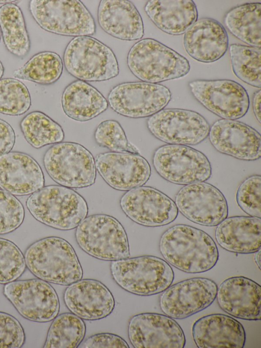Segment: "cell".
I'll list each match as a JSON object with an SVG mask.
<instances>
[{"instance_id":"6da1fadb","label":"cell","mask_w":261,"mask_h":348,"mask_svg":"<svg viewBox=\"0 0 261 348\" xmlns=\"http://www.w3.org/2000/svg\"><path fill=\"white\" fill-rule=\"evenodd\" d=\"M159 249L168 263L190 274L211 269L219 259L217 246L212 237L203 230L185 224L167 229L161 237Z\"/></svg>"},{"instance_id":"7a4b0ae2","label":"cell","mask_w":261,"mask_h":348,"mask_svg":"<svg viewBox=\"0 0 261 348\" xmlns=\"http://www.w3.org/2000/svg\"><path fill=\"white\" fill-rule=\"evenodd\" d=\"M24 260L30 271L46 282L69 285L83 277L74 250L60 237H46L33 243L26 250Z\"/></svg>"},{"instance_id":"3957f363","label":"cell","mask_w":261,"mask_h":348,"mask_svg":"<svg viewBox=\"0 0 261 348\" xmlns=\"http://www.w3.org/2000/svg\"><path fill=\"white\" fill-rule=\"evenodd\" d=\"M26 206L38 221L61 230L77 227L88 211L87 203L80 194L59 185L47 186L33 193Z\"/></svg>"},{"instance_id":"277c9868","label":"cell","mask_w":261,"mask_h":348,"mask_svg":"<svg viewBox=\"0 0 261 348\" xmlns=\"http://www.w3.org/2000/svg\"><path fill=\"white\" fill-rule=\"evenodd\" d=\"M127 64L138 79L154 84L183 77L190 70L185 57L152 38L134 44L128 53Z\"/></svg>"},{"instance_id":"5b68a950","label":"cell","mask_w":261,"mask_h":348,"mask_svg":"<svg viewBox=\"0 0 261 348\" xmlns=\"http://www.w3.org/2000/svg\"><path fill=\"white\" fill-rule=\"evenodd\" d=\"M111 272L115 282L131 293L149 296L163 292L172 284L173 270L163 259L145 255L112 261Z\"/></svg>"},{"instance_id":"8992f818","label":"cell","mask_w":261,"mask_h":348,"mask_svg":"<svg viewBox=\"0 0 261 348\" xmlns=\"http://www.w3.org/2000/svg\"><path fill=\"white\" fill-rule=\"evenodd\" d=\"M67 71L83 81H103L117 77L119 72L113 51L98 40L87 36L73 38L63 54Z\"/></svg>"},{"instance_id":"52a82bcc","label":"cell","mask_w":261,"mask_h":348,"mask_svg":"<svg viewBox=\"0 0 261 348\" xmlns=\"http://www.w3.org/2000/svg\"><path fill=\"white\" fill-rule=\"evenodd\" d=\"M75 236L81 248L98 259L112 261L130 256L125 231L110 215L100 214L86 217L77 227Z\"/></svg>"},{"instance_id":"ba28073f","label":"cell","mask_w":261,"mask_h":348,"mask_svg":"<svg viewBox=\"0 0 261 348\" xmlns=\"http://www.w3.org/2000/svg\"><path fill=\"white\" fill-rule=\"evenodd\" d=\"M44 167L57 183L69 188H81L94 184L96 166L92 154L82 145L73 142L55 144L43 157Z\"/></svg>"},{"instance_id":"9c48e42d","label":"cell","mask_w":261,"mask_h":348,"mask_svg":"<svg viewBox=\"0 0 261 348\" xmlns=\"http://www.w3.org/2000/svg\"><path fill=\"white\" fill-rule=\"evenodd\" d=\"M29 10L43 30L68 36L92 35L96 32L94 19L78 0H32Z\"/></svg>"},{"instance_id":"30bf717a","label":"cell","mask_w":261,"mask_h":348,"mask_svg":"<svg viewBox=\"0 0 261 348\" xmlns=\"http://www.w3.org/2000/svg\"><path fill=\"white\" fill-rule=\"evenodd\" d=\"M152 163L162 178L177 185L205 182L212 172L210 162L203 153L184 145L161 146L154 152Z\"/></svg>"},{"instance_id":"8fae6325","label":"cell","mask_w":261,"mask_h":348,"mask_svg":"<svg viewBox=\"0 0 261 348\" xmlns=\"http://www.w3.org/2000/svg\"><path fill=\"white\" fill-rule=\"evenodd\" d=\"M147 127L156 138L169 144L194 145L208 136L210 126L197 112L183 109H163L150 116Z\"/></svg>"},{"instance_id":"7c38bea8","label":"cell","mask_w":261,"mask_h":348,"mask_svg":"<svg viewBox=\"0 0 261 348\" xmlns=\"http://www.w3.org/2000/svg\"><path fill=\"white\" fill-rule=\"evenodd\" d=\"M171 93L165 86L144 82H125L114 87L108 96L110 107L122 116L150 117L170 102Z\"/></svg>"},{"instance_id":"4fadbf2b","label":"cell","mask_w":261,"mask_h":348,"mask_svg":"<svg viewBox=\"0 0 261 348\" xmlns=\"http://www.w3.org/2000/svg\"><path fill=\"white\" fill-rule=\"evenodd\" d=\"M190 91L204 107L224 119L244 116L250 105L245 88L231 80H196L189 83Z\"/></svg>"},{"instance_id":"5bb4252c","label":"cell","mask_w":261,"mask_h":348,"mask_svg":"<svg viewBox=\"0 0 261 348\" xmlns=\"http://www.w3.org/2000/svg\"><path fill=\"white\" fill-rule=\"evenodd\" d=\"M4 294L19 313L31 321L48 322L53 320L59 312L56 291L48 283L40 279L7 283Z\"/></svg>"},{"instance_id":"9a60e30c","label":"cell","mask_w":261,"mask_h":348,"mask_svg":"<svg viewBox=\"0 0 261 348\" xmlns=\"http://www.w3.org/2000/svg\"><path fill=\"white\" fill-rule=\"evenodd\" d=\"M175 203L185 217L202 226H218L228 214L223 194L216 187L204 182L182 187L175 196Z\"/></svg>"},{"instance_id":"2e32d148","label":"cell","mask_w":261,"mask_h":348,"mask_svg":"<svg viewBox=\"0 0 261 348\" xmlns=\"http://www.w3.org/2000/svg\"><path fill=\"white\" fill-rule=\"evenodd\" d=\"M218 286L203 277L186 279L170 285L160 297L162 311L177 319L189 317L209 307L216 299Z\"/></svg>"},{"instance_id":"e0dca14e","label":"cell","mask_w":261,"mask_h":348,"mask_svg":"<svg viewBox=\"0 0 261 348\" xmlns=\"http://www.w3.org/2000/svg\"><path fill=\"white\" fill-rule=\"evenodd\" d=\"M120 205L129 218L146 227L167 225L174 221L178 214L176 204L170 197L148 186L128 190L121 197Z\"/></svg>"},{"instance_id":"ac0fdd59","label":"cell","mask_w":261,"mask_h":348,"mask_svg":"<svg viewBox=\"0 0 261 348\" xmlns=\"http://www.w3.org/2000/svg\"><path fill=\"white\" fill-rule=\"evenodd\" d=\"M128 336L135 348H183L186 341L178 322L157 313L133 316L128 322Z\"/></svg>"},{"instance_id":"d6986e66","label":"cell","mask_w":261,"mask_h":348,"mask_svg":"<svg viewBox=\"0 0 261 348\" xmlns=\"http://www.w3.org/2000/svg\"><path fill=\"white\" fill-rule=\"evenodd\" d=\"M96 169L112 188L128 191L142 186L149 180L151 168L148 161L139 154L107 152L98 155Z\"/></svg>"},{"instance_id":"ffe728a7","label":"cell","mask_w":261,"mask_h":348,"mask_svg":"<svg viewBox=\"0 0 261 348\" xmlns=\"http://www.w3.org/2000/svg\"><path fill=\"white\" fill-rule=\"evenodd\" d=\"M208 138L220 153L244 161L261 157V136L251 127L236 120L221 119L210 127Z\"/></svg>"},{"instance_id":"44dd1931","label":"cell","mask_w":261,"mask_h":348,"mask_svg":"<svg viewBox=\"0 0 261 348\" xmlns=\"http://www.w3.org/2000/svg\"><path fill=\"white\" fill-rule=\"evenodd\" d=\"M63 297L71 312L85 320L103 318L112 312L115 307V300L110 290L101 282L94 279H81L69 285Z\"/></svg>"},{"instance_id":"7402d4cb","label":"cell","mask_w":261,"mask_h":348,"mask_svg":"<svg viewBox=\"0 0 261 348\" xmlns=\"http://www.w3.org/2000/svg\"><path fill=\"white\" fill-rule=\"evenodd\" d=\"M216 297L219 307L236 318L259 320L261 286L243 276H235L223 281L218 288Z\"/></svg>"},{"instance_id":"603a6c76","label":"cell","mask_w":261,"mask_h":348,"mask_svg":"<svg viewBox=\"0 0 261 348\" xmlns=\"http://www.w3.org/2000/svg\"><path fill=\"white\" fill-rule=\"evenodd\" d=\"M44 178L37 161L21 152L0 157V188L15 195L32 194L43 187Z\"/></svg>"},{"instance_id":"cb8c5ba5","label":"cell","mask_w":261,"mask_h":348,"mask_svg":"<svg viewBox=\"0 0 261 348\" xmlns=\"http://www.w3.org/2000/svg\"><path fill=\"white\" fill-rule=\"evenodd\" d=\"M228 42L223 26L208 17L197 19L184 36V46L187 54L203 63L213 62L222 57L228 49Z\"/></svg>"},{"instance_id":"d4e9b609","label":"cell","mask_w":261,"mask_h":348,"mask_svg":"<svg viewBox=\"0 0 261 348\" xmlns=\"http://www.w3.org/2000/svg\"><path fill=\"white\" fill-rule=\"evenodd\" d=\"M192 336L198 348H243L246 333L242 324L223 314H212L197 320Z\"/></svg>"},{"instance_id":"484cf974","label":"cell","mask_w":261,"mask_h":348,"mask_svg":"<svg viewBox=\"0 0 261 348\" xmlns=\"http://www.w3.org/2000/svg\"><path fill=\"white\" fill-rule=\"evenodd\" d=\"M97 20L106 33L119 39L136 40L141 39L144 34L142 17L129 1L101 0Z\"/></svg>"},{"instance_id":"4316f807","label":"cell","mask_w":261,"mask_h":348,"mask_svg":"<svg viewBox=\"0 0 261 348\" xmlns=\"http://www.w3.org/2000/svg\"><path fill=\"white\" fill-rule=\"evenodd\" d=\"M215 237L223 249L238 254H251L260 249L261 218L237 216L218 225Z\"/></svg>"},{"instance_id":"83f0119b","label":"cell","mask_w":261,"mask_h":348,"mask_svg":"<svg viewBox=\"0 0 261 348\" xmlns=\"http://www.w3.org/2000/svg\"><path fill=\"white\" fill-rule=\"evenodd\" d=\"M144 11L160 30L171 35L185 34L198 18L196 4L191 0H150Z\"/></svg>"},{"instance_id":"f1b7e54d","label":"cell","mask_w":261,"mask_h":348,"mask_svg":"<svg viewBox=\"0 0 261 348\" xmlns=\"http://www.w3.org/2000/svg\"><path fill=\"white\" fill-rule=\"evenodd\" d=\"M61 100L65 114L79 121L95 118L105 111L109 105L107 99L97 89L79 80L66 86Z\"/></svg>"},{"instance_id":"f546056e","label":"cell","mask_w":261,"mask_h":348,"mask_svg":"<svg viewBox=\"0 0 261 348\" xmlns=\"http://www.w3.org/2000/svg\"><path fill=\"white\" fill-rule=\"evenodd\" d=\"M261 4L246 3L229 10L223 23L235 37L249 46H261Z\"/></svg>"},{"instance_id":"4dcf8cb0","label":"cell","mask_w":261,"mask_h":348,"mask_svg":"<svg viewBox=\"0 0 261 348\" xmlns=\"http://www.w3.org/2000/svg\"><path fill=\"white\" fill-rule=\"evenodd\" d=\"M0 30L7 49L14 56L22 58L30 49V40L20 8L13 3L0 7Z\"/></svg>"},{"instance_id":"1f68e13d","label":"cell","mask_w":261,"mask_h":348,"mask_svg":"<svg viewBox=\"0 0 261 348\" xmlns=\"http://www.w3.org/2000/svg\"><path fill=\"white\" fill-rule=\"evenodd\" d=\"M63 61L57 53L44 51L34 55L21 68L15 70V78L49 85L56 82L63 71Z\"/></svg>"},{"instance_id":"d6a6232c","label":"cell","mask_w":261,"mask_h":348,"mask_svg":"<svg viewBox=\"0 0 261 348\" xmlns=\"http://www.w3.org/2000/svg\"><path fill=\"white\" fill-rule=\"evenodd\" d=\"M20 125L25 139L35 148L61 142L64 138L61 126L40 111L27 114Z\"/></svg>"},{"instance_id":"836d02e7","label":"cell","mask_w":261,"mask_h":348,"mask_svg":"<svg viewBox=\"0 0 261 348\" xmlns=\"http://www.w3.org/2000/svg\"><path fill=\"white\" fill-rule=\"evenodd\" d=\"M85 332V324L82 318L72 313H62L56 316L51 323L44 347H77Z\"/></svg>"},{"instance_id":"e575fe53","label":"cell","mask_w":261,"mask_h":348,"mask_svg":"<svg viewBox=\"0 0 261 348\" xmlns=\"http://www.w3.org/2000/svg\"><path fill=\"white\" fill-rule=\"evenodd\" d=\"M234 74L242 81L253 87H261L260 47L232 44L229 47Z\"/></svg>"},{"instance_id":"d590c367","label":"cell","mask_w":261,"mask_h":348,"mask_svg":"<svg viewBox=\"0 0 261 348\" xmlns=\"http://www.w3.org/2000/svg\"><path fill=\"white\" fill-rule=\"evenodd\" d=\"M31 104L29 90L23 83L12 78L0 80V113L20 115L28 111Z\"/></svg>"},{"instance_id":"8d00e7d4","label":"cell","mask_w":261,"mask_h":348,"mask_svg":"<svg viewBox=\"0 0 261 348\" xmlns=\"http://www.w3.org/2000/svg\"><path fill=\"white\" fill-rule=\"evenodd\" d=\"M94 139L99 146L114 152H128L139 154L131 145L120 124L115 120L103 121L96 128Z\"/></svg>"},{"instance_id":"74e56055","label":"cell","mask_w":261,"mask_h":348,"mask_svg":"<svg viewBox=\"0 0 261 348\" xmlns=\"http://www.w3.org/2000/svg\"><path fill=\"white\" fill-rule=\"evenodd\" d=\"M24 257L12 241L0 238V284H7L20 277L25 269Z\"/></svg>"},{"instance_id":"f35d334b","label":"cell","mask_w":261,"mask_h":348,"mask_svg":"<svg viewBox=\"0 0 261 348\" xmlns=\"http://www.w3.org/2000/svg\"><path fill=\"white\" fill-rule=\"evenodd\" d=\"M236 201L239 207L250 216L261 217V177L253 175L239 186Z\"/></svg>"},{"instance_id":"ab89813d","label":"cell","mask_w":261,"mask_h":348,"mask_svg":"<svg viewBox=\"0 0 261 348\" xmlns=\"http://www.w3.org/2000/svg\"><path fill=\"white\" fill-rule=\"evenodd\" d=\"M24 218V210L21 202L13 194L0 189V234L15 230Z\"/></svg>"},{"instance_id":"60d3db41","label":"cell","mask_w":261,"mask_h":348,"mask_svg":"<svg viewBox=\"0 0 261 348\" xmlns=\"http://www.w3.org/2000/svg\"><path fill=\"white\" fill-rule=\"evenodd\" d=\"M25 341L24 330L11 315L0 312V348H19Z\"/></svg>"},{"instance_id":"b9f144b4","label":"cell","mask_w":261,"mask_h":348,"mask_svg":"<svg viewBox=\"0 0 261 348\" xmlns=\"http://www.w3.org/2000/svg\"><path fill=\"white\" fill-rule=\"evenodd\" d=\"M81 348H128L127 342L120 336L110 333H101L89 337L82 342Z\"/></svg>"},{"instance_id":"7bdbcfd3","label":"cell","mask_w":261,"mask_h":348,"mask_svg":"<svg viewBox=\"0 0 261 348\" xmlns=\"http://www.w3.org/2000/svg\"><path fill=\"white\" fill-rule=\"evenodd\" d=\"M15 141V133L12 127L0 119V157L12 149Z\"/></svg>"},{"instance_id":"ee69618b","label":"cell","mask_w":261,"mask_h":348,"mask_svg":"<svg viewBox=\"0 0 261 348\" xmlns=\"http://www.w3.org/2000/svg\"><path fill=\"white\" fill-rule=\"evenodd\" d=\"M261 91L259 89L254 94L252 100L253 110L254 116L259 123L261 122L260 114Z\"/></svg>"},{"instance_id":"f6af8a7d","label":"cell","mask_w":261,"mask_h":348,"mask_svg":"<svg viewBox=\"0 0 261 348\" xmlns=\"http://www.w3.org/2000/svg\"><path fill=\"white\" fill-rule=\"evenodd\" d=\"M254 261L258 268L260 269V249L255 252Z\"/></svg>"},{"instance_id":"bcb514c9","label":"cell","mask_w":261,"mask_h":348,"mask_svg":"<svg viewBox=\"0 0 261 348\" xmlns=\"http://www.w3.org/2000/svg\"><path fill=\"white\" fill-rule=\"evenodd\" d=\"M4 72V68L1 61H0V80Z\"/></svg>"},{"instance_id":"7dc6e473","label":"cell","mask_w":261,"mask_h":348,"mask_svg":"<svg viewBox=\"0 0 261 348\" xmlns=\"http://www.w3.org/2000/svg\"><path fill=\"white\" fill-rule=\"evenodd\" d=\"M18 2V1H13V0H11V1H9V0L2 1V0H0V4H10V3H12L14 2Z\"/></svg>"},{"instance_id":"c3c4849f","label":"cell","mask_w":261,"mask_h":348,"mask_svg":"<svg viewBox=\"0 0 261 348\" xmlns=\"http://www.w3.org/2000/svg\"><path fill=\"white\" fill-rule=\"evenodd\" d=\"M1 35H2V34H1V30H0V41H1Z\"/></svg>"}]
</instances>
